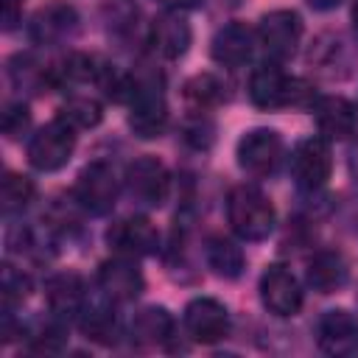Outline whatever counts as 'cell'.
Returning <instances> with one entry per match:
<instances>
[{"label": "cell", "mask_w": 358, "mask_h": 358, "mask_svg": "<svg viewBox=\"0 0 358 358\" xmlns=\"http://www.w3.org/2000/svg\"><path fill=\"white\" fill-rule=\"evenodd\" d=\"M45 299L56 319H70L84 305V285L76 271H59L45 282Z\"/></svg>", "instance_id": "cell-19"}, {"label": "cell", "mask_w": 358, "mask_h": 358, "mask_svg": "<svg viewBox=\"0 0 358 358\" xmlns=\"http://www.w3.org/2000/svg\"><path fill=\"white\" fill-rule=\"evenodd\" d=\"M159 3H165V6L173 8V11H179V8H196V6H201L204 0H159Z\"/></svg>", "instance_id": "cell-30"}, {"label": "cell", "mask_w": 358, "mask_h": 358, "mask_svg": "<svg viewBox=\"0 0 358 358\" xmlns=\"http://www.w3.org/2000/svg\"><path fill=\"white\" fill-rule=\"evenodd\" d=\"M316 341L327 355H352L358 350V319L344 310H327L316 324Z\"/></svg>", "instance_id": "cell-13"}, {"label": "cell", "mask_w": 358, "mask_h": 358, "mask_svg": "<svg viewBox=\"0 0 358 358\" xmlns=\"http://www.w3.org/2000/svg\"><path fill=\"white\" fill-rule=\"evenodd\" d=\"M291 81L280 62H263L252 70V78H249V98L257 109H280V106H288L291 103Z\"/></svg>", "instance_id": "cell-12"}, {"label": "cell", "mask_w": 358, "mask_h": 358, "mask_svg": "<svg viewBox=\"0 0 358 358\" xmlns=\"http://www.w3.org/2000/svg\"><path fill=\"white\" fill-rule=\"evenodd\" d=\"M330 145L324 137H308L291 151V176L302 190H319L330 179Z\"/></svg>", "instance_id": "cell-9"}, {"label": "cell", "mask_w": 358, "mask_h": 358, "mask_svg": "<svg viewBox=\"0 0 358 358\" xmlns=\"http://www.w3.org/2000/svg\"><path fill=\"white\" fill-rule=\"evenodd\" d=\"M257 39L263 45V50L268 53L271 62H285L296 53V45L302 39V20L296 11L288 8H277L263 14L260 25H257Z\"/></svg>", "instance_id": "cell-6"}, {"label": "cell", "mask_w": 358, "mask_h": 358, "mask_svg": "<svg viewBox=\"0 0 358 358\" xmlns=\"http://www.w3.org/2000/svg\"><path fill=\"white\" fill-rule=\"evenodd\" d=\"M123 185L126 193L143 207H162L171 193L168 168L157 157H137L134 162H129Z\"/></svg>", "instance_id": "cell-5"}, {"label": "cell", "mask_w": 358, "mask_h": 358, "mask_svg": "<svg viewBox=\"0 0 358 358\" xmlns=\"http://www.w3.org/2000/svg\"><path fill=\"white\" fill-rule=\"evenodd\" d=\"M20 20V0H3V28L11 31Z\"/></svg>", "instance_id": "cell-29"}, {"label": "cell", "mask_w": 358, "mask_h": 358, "mask_svg": "<svg viewBox=\"0 0 358 358\" xmlns=\"http://www.w3.org/2000/svg\"><path fill=\"white\" fill-rule=\"evenodd\" d=\"M73 199L78 201L81 210H87L92 215H106L117 201V176H115L112 165L103 159L90 162L76 179Z\"/></svg>", "instance_id": "cell-4"}, {"label": "cell", "mask_w": 358, "mask_h": 358, "mask_svg": "<svg viewBox=\"0 0 358 358\" xmlns=\"http://www.w3.org/2000/svg\"><path fill=\"white\" fill-rule=\"evenodd\" d=\"M347 263L338 252H316L308 263V285L319 294H333L347 282Z\"/></svg>", "instance_id": "cell-22"}, {"label": "cell", "mask_w": 358, "mask_h": 358, "mask_svg": "<svg viewBox=\"0 0 358 358\" xmlns=\"http://www.w3.org/2000/svg\"><path fill=\"white\" fill-rule=\"evenodd\" d=\"M227 221L243 241H263L274 229V207L255 185H238L227 196Z\"/></svg>", "instance_id": "cell-1"}, {"label": "cell", "mask_w": 358, "mask_h": 358, "mask_svg": "<svg viewBox=\"0 0 358 358\" xmlns=\"http://www.w3.org/2000/svg\"><path fill=\"white\" fill-rule=\"evenodd\" d=\"M204 260L207 266L224 277V280H235L243 271V252L235 241L224 238V235H210L204 243Z\"/></svg>", "instance_id": "cell-23"}, {"label": "cell", "mask_w": 358, "mask_h": 358, "mask_svg": "<svg viewBox=\"0 0 358 358\" xmlns=\"http://www.w3.org/2000/svg\"><path fill=\"white\" fill-rule=\"evenodd\" d=\"M255 31L246 25V22H227L224 28L215 31L213 36V45H210V53L218 64L229 67V70H238L243 67L252 53H255Z\"/></svg>", "instance_id": "cell-14"}, {"label": "cell", "mask_w": 358, "mask_h": 358, "mask_svg": "<svg viewBox=\"0 0 358 358\" xmlns=\"http://www.w3.org/2000/svg\"><path fill=\"white\" fill-rule=\"evenodd\" d=\"M106 243H109L117 255L143 257V255L157 252V246H159V232H157V227H154L148 218H143V215H129V218L115 221V224L106 229Z\"/></svg>", "instance_id": "cell-11"}, {"label": "cell", "mask_w": 358, "mask_h": 358, "mask_svg": "<svg viewBox=\"0 0 358 358\" xmlns=\"http://www.w3.org/2000/svg\"><path fill=\"white\" fill-rule=\"evenodd\" d=\"M151 48L162 59H179L190 48V25L179 11H165L151 22Z\"/></svg>", "instance_id": "cell-18"}, {"label": "cell", "mask_w": 358, "mask_h": 358, "mask_svg": "<svg viewBox=\"0 0 358 358\" xmlns=\"http://www.w3.org/2000/svg\"><path fill=\"white\" fill-rule=\"evenodd\" d=\"M313 115H316V126L324 140L344 143L358 134V112L347 98H338V95L319 98L313 103Z\"/></svg>", "instance_id": "cell-15"}, {"label": "cell", "mask_w": 358, "mask_h": 358, "mask_svg": "<svg viewBox=\"0 0 358 358\" xmlns=\"http://www.w3.org/2000/svg\"><path fill=\"white\" fill-rule=\"evenodd\" d=\"M185 330L199 344H215L229 333V313L213 296H196L185 308Z\"/></svg>", "instance_id": "cell-10"}, {"label": "cell", "mask_w": 358, "mask_h": 358, "mask_svg": "<svg viewBox=\"0 0 358 358\" xmlns=\"http://www.w3.org/2000/svg\"><path fill=\"white\" fill-rule=\"evenodd\" d=\"M185 98L196 109H210L224 101V84L213 73H199L185 84Z\"/></svg>", "instance_id": "cell-25"}, {"label": "cell", "mask_w": 358, "mask_h": 358, "mask_svg": "<svg viewBox=\"0 0 358 358\" xmlns=\"http://www.w3.org/2000/svg\"><path fill=\"white\" fill-rule=\"evenodd\" d=\"M76 129L56 117L48 126H42L31 140H28V162L36 171H59L70 162L73 148H76Z\"/></svg>", "instance_id": "cell-3"}, {"label": "cell", "mask_w": 358, "mask_h": 358, "mask_svg": "<svg viewBox=\"0 0 358 358\" xmlns=\"http://www.w3.org/2000/svg\"><path fill=\"white\" fill-rule=\"evenodd\" d=\"M76 22H78L76 8H73L70 3H64V0H53V3L42 6V8L31 17L28 34H31V39H34L36 45H56V42H62L64 36L73 34Z\"/></svg>", "instance_id": "cell-16"}, {"label": "cell", "mask_w": 358, "mask_h": 358, "mask_svg": "<svg viewBox=\"0 0 358 358\" xmlns=\"http://www.w3.org/2000/svg\"><path fill=\"white\" fill-rule=\"evenodd\" d=\"M112 302L115 299L103 294V299H92L90 305H81L78 324L87 338H92L98 344H112L117 338V316H115Z\"/></svg>", "instance_id": "cell-20"}, {"label": "cell", "mask_w": 358, "mask_h": 358, "mask_svg": "<svg viewBox=\"0 0 358 358\" xmlns=\"http://www.w3.org/2000/svg\"><path fill=\"white\" fill-rule=\"evenodd\" d=\"M131 115H129V126L137 137L151 140L159 137L168 126V103H165V92H162V81L159 78H140L134 76V90L129 98Z\"/></svg>", "instance_id": "cell-2"}, {"label": "cell", "mask_w": 358, "mask_h": 358, "mask_svg": "<svg viewBox=\"0 0 358 358\" xmlns=\"http://www.w3.org/2000/svg\"><path fill=\"white\" fill-rule=\"evenodd\" d=\"M173 333V316L165 308L148 305L134 313L131 319V341L140 347H157L165 344Z\"/></svg>", "instance_id": "cell-21"}, {"label": "cell", "mask_w": 358, "mask_h": 358, "mask_svg": "<svg viewBox=\"0 0 358 358\" xmlns=\"http://www.w3.org/2000/svg\"><path fill=\"white\" fill-rule=\"evenodd\" d=\"M308 6L316 8V11H330V8L341 6V0H308Z\"/></svg>", "instance_id": "cell-31"}, {"label": "cell", "mask_w": 358, "mask_h": 358, "mask_svg": "<svg viewBox=\"0 0 358 358\" xmlns=\"http://www.w3.org/2000/svg\"><path fill=\"white\" fill-rule=\"evenodd\" d=\"M260 299L268 313L288 319V316H296L302 308V285L285 266L271 263L260 274Z\"/></svg>", "instance_id": "cell-8"}, {"label": "cell", "mask_w": 358, "mask_h": 358, "mask_svg": "<svg viewBox=\"0 0 358 358\" xmlns=\"http://www.w3.org/2000/svg\"><path fill=\"white\" fill-rule=\"evenodd\" d=\"M59 117H62V120H67L73 129H92V126H98V123H101L103 109H101V103H98L95 98L76 95V98H70V101L62 106Z\"/></svg>", "instance_id": "cell-26"}, {"label": "cell", "mask_w": 358, "mask_h": 358, "mask_svg": "<svg viewBox=\"0 0 358 358\" xmlns=\"http://www.w3.org/2000/svg\"><path fill=\"white\" fill-rule=\"evenodd\" d=\"M235 157L249 176H268L282 159V140L274 129H252L238 140Z\"/></svg>", "instance_id": "cell-7"}, {"label": "cell", "mask_w": 358, "mask_h": 358, "mask_svg": "<svg viewBox=\"0 0 358 358\" xmlns=\"http://www.w3.org/2000/svg\"><path fill=\"white\" fill-rule=\"evenodd\" d=\"M34 199V182L22 173H6L3 176V187H0V201H3V213L14 215L22 213Z\"/></svg>", "instance_id": "cell-24"}, {"label": "cell", "mask_w": 358, "mask_h": 358, "mask_svg": "<svg viewBox=\"0 0 358 358\" xmlns=\"http://www.w3.org/2000/svg\"><path fill=\"white\" fill-rule=\"evenodd\" d=\"M31 126V112L22 101H14V103H6V112H3V134L8 140L25 134Z\"/></svg>", "instance_id": "cell-28"}, {"label": "cell", "mask_w": 358, "mask_h": 358, "mask_svg": "<svg viewBox=\"0 0 358 358\" xmlns=\"http://www.w3.org/2000/svg\"><path fill=\"white\" fill-rule=\"evenodd\" d=\"M28 291H31V280L22 271H17L14 266L6 263L3 266V308L8 310L11 305L22 302L28 296Z\"/></svg>", "instance_id": "cell-27"}, {"label": "cell", "mask_w": 358, "mask_h": 358, "mask_svg": "<svg viewBox=\"0 0 358 358\" xmlns=\"http://www.w3.org/2000/svg\"><path fill=\"white\" fill-rule=\"evenodd\" d=\"M352 28L358 34V0H352Z\"/></svg>", "instance_id": "cell-32"}, {"label": "cell", "mask_w": 358, "mask_h": 358, "mask_svg": "<svg viewBox=\"0 0 358 358\" xmlns=\"http://www.w3.org/2000/svg\"><path fill=\"white\" fill-rule=\"evenodd\" d=\"M98 285L106 296H112L115 302H129L134 296L143 294V274L140 268L134 266V257H115V260H106L101 263L98 268Z\"/></svg>", "instance_id": "cell-17"}]
</instances>
